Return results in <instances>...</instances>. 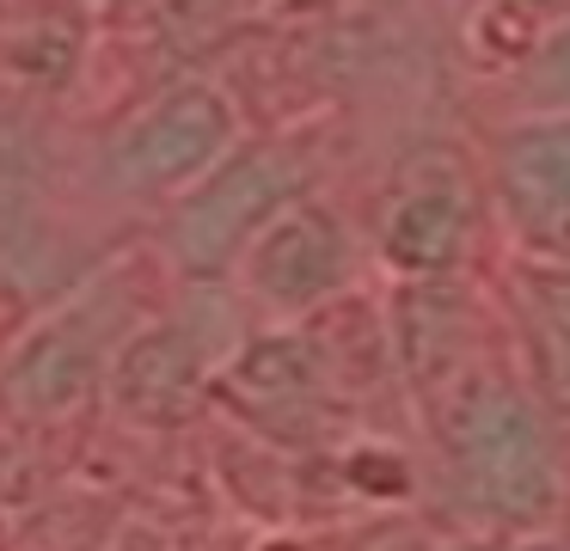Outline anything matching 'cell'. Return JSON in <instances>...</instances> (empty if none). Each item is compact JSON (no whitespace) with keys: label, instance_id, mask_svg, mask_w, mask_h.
Returning <instances> with one entry per match:
<instances>
[{"label":"cell","instance_id":"1","mask_svg":"<svg viewBox=\"0 0 570 551\" xmlns=\"http://www.w3.org/2000/svg\"><path fill=\"white\" fill-rule=\"evenodd\" d=\"M558 429L564 423L540 404L521 367L479 362L430 411L435 460H442L454 509L503 539L546 533L564 509Z\"/></svg>","mask_w":570,"mask_h":551},{"label":"cell","instance_id":"2","mask_svg":"<svg viewBox=\"0 0 570 551\" xmlns=\"http://www.w3.org/2000/svg\"><path fill=\"white\" fill-rule=\"evenodd\" d=\"M307 184L313 166L295 141L234 147L197 190L178 196L173 220H166V257L197 282L227 276L252 252V239L307 196Z\"/></svg>","mask_w":570,"mask_h":551},{"label":"cell","instance_id":"3","mask_svg":"<svg viewBox=\"0 0 570 551\" xmlns=\"http://www.w3.org/2000/svg\"><path fill=\"white\" fill-rule=\"evenodd\" d=\"M117 318H124V306H117V294L105 282L50 306L0 362V416H13V423L75 416L111 380L117 350L136 331V325L124 331Z\"/></svg>","mask_w":570,"mask_h":551},{"label":"cell","instance_id":"4","mask_svg":"<svg viewBox=\"0 0 570 551\" xmlns=\"http://www.w3.org/2000/svg\"><path fill=\"white\" fill-rule=\"evenodd\" d=\"M239 117L227 92L190 80L141 105L105 147V178L124 196H185L234 154Z\"/></svg>","mask_w":570,"mask_h":551},{"label":"cell","instance_id":"5","mask_svg":"<svg viewBox=\"0 0 570 551\" xmlns=\"http://www.w3.org/2000/svg\"><path fill=\"white\" fill-rule=\"evenodd\" d=\"M484 178L515 257L570 264V117H509L491 135Z\"/></svg>","mask_w":570,"mask_h":551},{"label":"cell","instance_id":"6","mask_svg":"<svg viewBox=\"0 0 570 551\" xmlns=\"http://www.w3.org/2000/svg\"><path fill=\"white\" fill-rule=\"evenodd\" d=\"M246 294L276 318H320L356 282V233L320 196H301L295 208L271 220L239 257Z\"/></svg>","mask_w":570,"mask_h":551},{"label":"cell","instance_id":"7","mask_svg":"<svg viewBox=\"0 0 570 551\" xmlns=\"http://www.w3.org/2000/svg\"><path fill=\"white\" fill-rule=\"evenodd\" d=\"M227 355L209 350L203 325L190 318H148L124 337L111 362V392L117 416H129L136 429H185L203 411V399L215 392Z\"/></svg>","mask_w":570,"mask_h":551},{"label":"cell","instance_id":"8","mask_svg":"<svg viewBox=\"0 0 570 551\" xmlns=\"http://www.w3.org/2000/svg\"><path fill=\"white\" fill-rule=\"evenodd\" d=\"M337 386L344 380H337L320 331H264L227 355L215 399H227L246 423L271 429V435H307L313 416L332 411Z\"/></svg>","mask_w":570,"mask_h":551},{"label":"cell","instance_id":"9","mask_svg":"<svg viewBox=\"0 0 570 551\" xmlns=\"http://www.w3.org/2000/svg\"><path fill=\"white\" fill-rule=\"evenodd\" d=\"M386 343H393V367L411 386V399L423 411L448 399L479 355V306H472L460 276H435V282H399L393 306H386Z\"/></svg>","mask_w":570,"mask_h":551},{"label":"cell","instance_id":"10","mask_svg":"<svg viewBox=\"0 0 570 551\" xmlns=\"http://www.w3.org/2000/svg\"><path fill=\"white\" fill-rule=\"evenodd\" d=\"M479 239V196L466 178H405L381 208L374 227V252L399 282H435V276H460Z\"/></svg>","mask_w":570,"mask_h":551},{"label":"cell","instance_id":"11","mask_svg":"<svg viewBox=\"0 0 570 551\" xmlns=\"http://www.w3.org/2000/svg\"><path fill=\"white\" fill-rule=\"evenodd\" d=\"M509 318H515L521 380L570 429V264L515 257V269H509Z\"/></svg>","mask_w":570,"mask_h":551},{"label":"cell","instance_id":"12","mask_svg":"<svg viewBox=\"0 0 570 551\" xmlns=\"http://www.w3.org/2000/svg\"><path fill=\"white\" fill-rule=\"evenodd\" d=\"M515 117H570V12L546 24L533 56L509 73Z\"/></svg>","mask_w":570,"mask_h":551},{"label":"cell","instance_id":"13","mask_svg":"<svg viewBox=\"0 0 570 551\" xmlns=\"http://www.w3.org/2000/svg\"><path fill=\"white\" fill-rule=\"evenodd\" d=\"M31 227V147L0 122V239Z\"/></svg>","mask_w":570,"mask_h":551},{"label":"cell","instance_id":"14","mask_svg":"<svg viewBox=\"0 0 570 551\" xmlns=\"http://www.w3.org/2000/svg\"><path fill=\"white\" fill-rule=\"evenodd\" d=\"M362 551H442L423 527H411V521H399V527H381V533H368L362 539Z\"/></svg>","mask_w":570,"mask_h":551},{"label":"cell","instance_id":"15","mask_svg":"<svg viewBox=\"0 0 570 551\" xmlns=\"http://www.w3.org/2000/svg\"><path fill=\"white\" fill-rule=\"evenodd\" d=\"M509 7H521V12H533V19L552 24V19H564V12H570V0H509Z\"/></svg>","mask_w":570,"mask_h":551},{"label":"cell","instance_id":"16","mask_svg":"<svg viewBox=\"0 0 570 551\" xmlns=\"http://www.w3.org/2000/svg\"><path fill=\"white\" fill-rule=\"evenodd\" d=\"M503 551H570V539H552V533H533V539H509Z\"/></svg>","mask_w":570,"mask_h":551}]
</instances>
